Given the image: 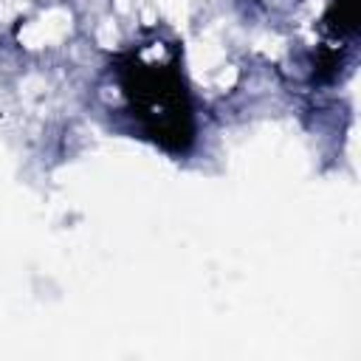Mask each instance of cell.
<instances>
[{"label":"cell","mask_w":361,"mask_h":361,"mask_svg":"<svg viewBox=\"0 0 361 361\" xmlns=\"http://www.w3.org/2000/svg\"><path fill=\"white\" fill-rule=\"evenodd\" d=\"M116 79L135 130L155 147L183 155L195 144V107L175 48L147 54L130 48L116 56Z\"/></svg>","instance_id":"obj_1"},{"label":"cell","mask_w":361,"mask_h":361,"mask_svg":"<svg viewBox=\"0 0 361 361\" xmlns=\"http://www.w3.org/2000/svg\"><path fill=\"white\" fill-rule=\"evenodd\" d=\"M355 14H358V3L355 0H336L333 8L327 11L324 23L333 34H353L355 31Z\"/></svg>","instance_id":"obj_2"}]
</instances>
